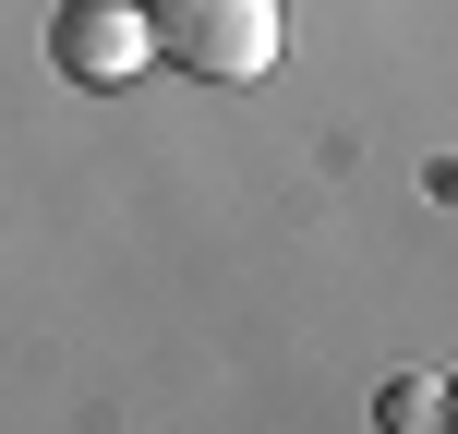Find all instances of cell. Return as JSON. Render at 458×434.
Segmentation results:
<instances>
[{
  "mask_svg": "<svg viewBox=\"0 0 458 434\" xmlns=\"http://www.w3.org/2000/svg\"><path fill=\"white\" fill-rule=\"evenodd\" d=\"M157 48L206 85H253L277 61V0H157Z\"/></svg>",
  "mask_w": 458,
  "mask_h": 434,
  "instance_id": "obj_1",
  "label": "cell"
},
{
  "mask_svg": "<svg viewBox=\"0 0 458 434\" xmlns=\"http://www.w3.org/2000/svg\"><path fill=\"white\" fill-rule=\"evenodd\" d=\"M48 61H61L72 85H133V72L157 61V0H61Z\"/></svg>",
  "mask_w": 458,
  "mask_h": 434,
  "instance_id": "obj_2",
  "label": "cell"
},
{
  "mask_svg": "<svg viewBox=\"0 0 458 434\" xmlns=\"http://www.w3.org/2000/svg\"><path fill=\"white\" fill-rule=\"evenodd\" d=\"M446 422V387H435V374H398V387H386V434H435Z\"/></svg>",
  "mask_w": 458,
  "mask_h": 434,
  "instance_id": "obj_3",
  "label": "cell"
},
{
  "mask_svg": "<svg viewBox=\"0 0 458 434\" xmlns=\"http://www.w3.org/2000/svg\"><path fill=\"white\" fill-rule=\"evenodd\" d=\"M446 422H458V387H446Z\"/></svg>",
  "mask_w": 458,
  "mask_h": 434,
  "instance_id": "obj_4",
  "label": "cell"
}]
</instances>
